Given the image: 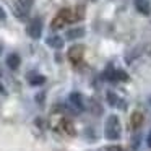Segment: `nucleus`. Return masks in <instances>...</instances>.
I'll return each instance as SVG.
<instances>
[{
    "label": "nucleus",
    "mask_w": 151,
    "mask_h": 151,
    "mask_svg": "<svg viewBox=\"0 0 151 151\" xmlns=\"http://www.w3.org/2000/svg\"><path fill=\"white\" fill-rule=\"evenodd\" d=\"M122 133V127H120V120H119L117 115H111V117L106 120L104 125V135L107 140H119Z\"/></svg>",
    "instance_id": "obj_1"
},
{
    "label": "nucleus",
    "mask_w": 151,
    "mask_h": 151,
    "mask_svg": "<svg viewBox=\"0 0 151 151\" xmlns=\"http://www.w3.org/2000/svg\"><path fill=\"white\" fill-rule=\"evenodd\" d=\"M83 54H85V47L81 46V44H76V46H73V47H70V50H68V59H70V62L72 63H80L81 62V59H83Z\"/></svg>",
    "instance_id": "obj_2"
},
{
    "label": "nucleus",
    "mask_w": 151,
    "mask_h": 151,
    "mask_svg": "<svg viewBox=\"0 0 151 151\" xmlns=\"http://www.w3.org/2000/svg\"><path fill=\"white\" fill-rule=\"evenodd\" d=\"M41 33H42V23H41V20L36 18L28 24V34L34 39H37V37H41Z\"/></svg>",
    "instance_id": "obj_3"
},
{
    "label": "nucleus",
    "mask_w": 151,
    "mask_h": 151,
    "mask_svg": "<svg viewBox=\"0 0 151 151\" xmlns=\"http://www.w3.org/2000/svg\"><path fill=\"white\" fill-rule=\"evenodd\" d=\"M34 0H18L17 2V13L18 17H26L29 13L31 7H33Z\"/></svg>",
    "instance_id": "obj_4"
},
{
    "label": "nucleus",
    "mask_w": 151,
    "mask_h": 151,
    "mask_svg": "<svg viewBox=\"0 0 151 151\" xmlns=\"http://www.w3.org/2000/svg\"><path fill=\"white\" fill-rule=\"evenodd\" d=\"M130 124H132V128H138L141 124H143V114L141 112H133L132 114V120H130Z\"/></svg>",
    "instance_id": "obj_5"
},
{
    "label": "nucleus",
    "mask_w": 151,
    "mask_h": 151,
    "mask_svg": "<svg viewBox=\"0 0 151 151\" xmlns=\"http://www.w3.org/2000/svg\"><path fill=\"white\" fill-rule=\"evenodd\" d=\"M7 65L10 67L12 70H17L18 65H20V57L17 55V54H10L7 59Z\"/></svg>",
    "instance_id": "obj_6"
},
{
    "label": "nucleus",
    "mask_w": 151,
    "mask_h": 151,
    "mask_svg": "<svg viewBox=\"0 0 151 151\" xmlns=\"http://www.w3.org/2000/svg\"><path fill=\"white\" fill-rule=\"evenodd\" d=\"M137 8L143 15H148L150 13V2L148 0H137Z\"/></svg>",
    "instance_id": "obj_7"
},
{
    "label": "nucleus",
    "mask_w": 151,
    "mask_h": 151,
    "mask_svg": "<svg viewBox=\"0 0 151 151\" xmlns=\"http://www.w3.org/2000/svg\"><path fill=\"white\" fill-rule=\"evenodd\" d=\"M47 44H49L50 47H54V49H60V47L63 46V41H62V37H59V36H52V37L47 39Z\"/></svg>",
    "instance_id": "obj_8"
},
{
    "label": "nucleus",
    "mask_w": 151,
    "mask_h": 151,
    "mask_svg": "<svg viewBox=\"0 0 151 151\" xmlns=\"http://www.w3.org/2000/svg\"><path fill=\"white\" fill-rule=\"evenodd\" d=\"M70 102H72V104L75 106L78 111H83V101H81V96H80V94L73 93V94L70 96Z\"/></svg>",
    "instance_id": "obj_9"
},
{
    "label": "nucleus",
    "mask_w": 151,
    "mask_h": 151,
    "mask_svg": "<svg viewBox=\"0 0 151 151\" xmlns=\"http://www.w3.org/2000/svg\"><path fill=\"white\" fill-rule=\"evenodd\" d=\"M83 34H85V31H83L81 28H76V29H70L68 33H67V37H68V39H78Z\"/></svg>",
    "instance_id": "obj_10"
},
{
    "label": "nucleus",
    "mask_w": 151,
    "mask_h": 151,
    "mask_svg": "<svg viewBox=\"0 0 151 151\" xmlns=\"http://www.w3.org/2000/svg\"><path fill=\"white\" fill-rule=\"evenodd\" d=\"M63 24H67V23L59 17V15H57V17L54 18V21H52V29H60V28H62Z\"/></svg>",
    "instance_id": "obj_11"
},
{
    "label": "nucleus",
    "mask_w": 151,
    "mask_h": 151,
    "mask_svg": "<svg viewBox=\"0 0 151 151\" xmlns=\"http://www.w3.org/2000/svg\"><path fill=\"white\" fill-rule=\"evenodd\" d=\"M44 81H46V78H44V76H41V75H36V76H31V78H29L31 85H42Z\"/></svg>",
    "instance_id": "obj_12"
},
{
    "label": "nucleus",
    "mask_w": 151,
    "mask_h": 151,
    "mask_svg": "<svg viewBox=\"0 0 151 151\" xmlns=\"http://www.w3.org/2000/svg\"><path fill=\"white\" fill-rule=\"evenodd\" d=\"M115 80H122V81H125V80H128V75L124 73L122 70H115Z\"/></svg>",
    "instance_id": "obj_13"
},
{
    "label": "nucleus",
    "mask_w": 151,
    "mask_h": 151,
    "mask_svg": "<svg viewBox=\"0 0 151 151\" xmlns=\"http://www.w3.org/2000/svg\"><path fill=\"white\" fill-rule=\"evenodd\" d=\"M107 101H109V104L115 106L119 102V99H117V96H115L114 93H107Z\"/></svg>",
    "instance_id": "obj_14"
},
{
    "label": "nucleus",
    "mask_w": 151,
    "mask_h": 151,
    "mask_svg": "<svg viewBox=\"0 0 151 151\" xmlns=\"http://www.w3.org/2000/svg\"><path fill=\"white\" fill-rule=\"evenodd\" d=\"M5 17H7V13H5L4 8L0 7V20H5Z\"/></svg>",
    "instance_id": "obj_15"
},
{
    "label": "nucleus",
    "mask_w": 151,
    "mask_h": 151,
    "mask_svg": "<svg viewBox=\"0 0 151 151\" xmlns=\"http://www.w3.org/2000/svg\"><path fill=\"white\" fill-rule=\"evenodd\" d=\"M146 141H148V146H150V148H151V133H150V135H148V140H146Z\"/></svg>",
    "instance_id": "obj_16"
}]
</instances>
